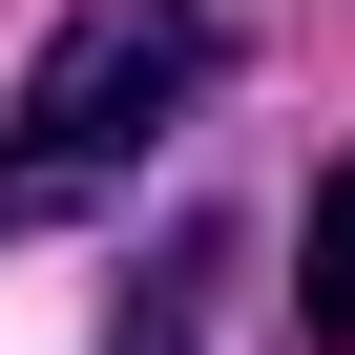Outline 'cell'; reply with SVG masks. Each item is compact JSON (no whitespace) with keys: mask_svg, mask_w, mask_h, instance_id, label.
Wrapping results in <instances>:
<instances>
[{"mask_svg":"<svg viewBox=\"0 0 355 355\" xmlns=\"http://www.w3.org/2000/svg\"><path fill=\"white\" fill-rule=\"evenodd\" d=\"M105 355H209V334H167V313H125V334H105Z\"/></svg>","mask_w":355,"mask_h":355,"instance_id":"3","label":"cell"},{"mask_svg":"<svg viewBox=\"0 0 355 355\" xmlns=\"http://www.w3.org/2000/svg\"><path fill=\"white\" fill-rule=\"evenodd\" d=\"M230 63H251V42L209 21V0H84V21L21 63V105H0V230H63V209H105V189H125V167L189 125Z\"/></svg>","mask_w":355,"mask_h":355,"instance_id":"1","label":"cell"},{"mask_svg":"<svg viewBox=\"0 0 355 355\" xmlns=\"http://www.w3.org/2000/svg\"><path fill=\"white\" fill-rule=\"evenodd\" d=\"M293 334H313V355H355V146L293 189Z\"/></svg>","mask_w":355,"mask_h":355,"instance_id":"2","label":"cell"}]
</instances>
